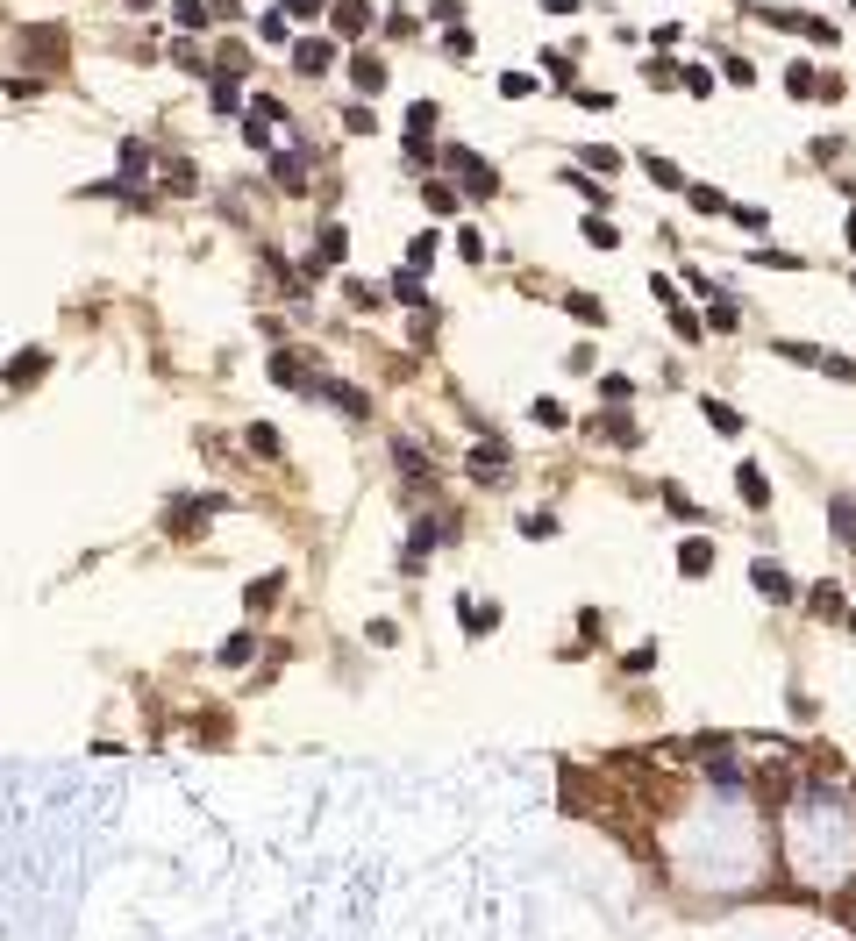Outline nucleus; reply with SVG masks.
<instances>
[{
	"instance_id": "nucleus-3",
	"label": "nucleus",
	"mask_w": 856,
	"mask_h": 941,
	"mask_svg": "<svg viewBox=\"0 0 856 941\" xmlns=\"http://www.w3.org/2000/svg\"><path fill=\"white\" fill-rule=\"evenodd\" d=\"M735 492H743V506H770V478H763V464H735Z\"/></svg>"
},
{
	"instance_id": "nucleus-12",
	"label": "nucleus",
	"mask_w": 856,
	"mask_h": 941,
	"mask_svg": "<svg viewBox=\"0 0 856 941\" xmlns=\"http://www.w3.org/2000/svg\"><path fill=\"white\" fill-rule=\"evenodd\" d=\"M272 172H279V186H285V193H307V157H279Z\"/></svg>"
},
{
	"instance_id": "nucleus-25",
	"label": "nucleus",
	"mask_w": 856,
	"mask_h": 941,
	"mask_svg": "<svg viewBox=\"0 0 856 941\" xmlns=\"http://www.w3.org/2000/svg\"><path fill=\"white\" fill-rule=\"evenodd\" d=\"M528 414H536V421H543V428H564V407H557V399H536V407H528Z\"/></svg>"
},
{
	"instance_id": "nucleus-14",
	"label": "nucleus",
	"mask_w": 856,
	"mask_h": 941,
	"mask_svg": "<svg viewBox=\"0 0 856 941\" xmlns=\"http://www.w3.org/2000/svg\"><path fill=\"white\" fill-rule=\"evenodd\" d=\"M36 372H43V350H22V357L7 364V385H22V378H36Z\"/></svg>"
},
{
	"instance_id": "nucleus-19",
	"label": "nucleus",
	"mask_w": 856,
	"mask_h": 941,
	"mask_svg": "<svg viewBox=\"0 0 856 941\" xmlns=\"http://www.w3.org/2000/svg\"><path fill=\"white\" fill-rule=\"evenodd\" d=\"M643 172H650V179H657V186H678V165H671V157H657V150H650V157H643Z\"/></svg>"
},
{
	"instance_id": "nucleus-9",
	"label": "nucleus",
	"mask_w": 856,
	"mask_h": 941,
	"mask_svg": "<svg viewBox=\"0 0 856 941\" xmlns=\"http://www.w3.org/2000/svg\"><path fill=\"white\" fill-rule=\"evenodd\" d=\"M22 43H29V50L43 58V65H58V58H65V29H29Z\"/></svg>"
},
{
	"instance_id": "nucleus-5",
	"label": "nucleus",
	"mask_w": 856,
	"mask_h": 941,
	"mask_svg": "<svg viewBox=\"0 0 856 941\" xmlns=\"http://www.w3.org/2000/svg\"><path fill=\"white\" fill-rule=\"evenodd\" d=\"M750 585H757L763 599H792V592H799V585H792V578H785V570L770 564V557H763V564H757V570H750Z\"/></svg>"
},
{
	"instance_id": "nucleus-31",
	"label": "nucleus",
	"mask_w": 856,
	"mask_h": 941,
	"mask_svg": "<svg viewBox=\"0 0 856 941\" xmlns=\"http://www.w3.org/2000/svg\"><path fill=\"white\" fill-rule=\"evenodd\" d=\"M543 7H557V14H564V7H578V0H543Z\"/></svg>"
},
{
	"instance_id": "nucleus-24",
	"label": "nucleus",
	"mask_w": 856,
	"mask_h": 941,
	"mask_svg": "<svg viewBox=\"0 0 856 941\" xmlns=\"http://www.w3.org/2000/svg\"><path fill=\"white\" fill-rule=\"evenodd\" d=\"M585 243H599V250H614V229H607L599 214H585Z\"/></svg>"
},
{
	"instance_id": "nucleus-17",
	"label": "nucleus",
	"mask_w": 856,
	"mask_h": 941,
	"mask_svg": "<svg viewBox=\"0 0 856 941\" xmlns=\"http://www.w3.org/2000/svg\"><path fill=\"white\" fill-rule=\"evenodd\" d=\"M778 357H792V364H821L828 350H821V343H778Z\"/></svg>"
},
{
	"instance_id": "nucleus-8",
	"label": "nucleus",
	"mask_w": 856,
	"mask_h": 941,
	"mask_svg": "<svg viewBox=\"0 0 856 941\" xmlns=\"http://www.w3.org/2000/svg\"><path fill=\"white\" fill-rule=\"evenodd\" d=\"M350 79H357V94H379V86H385V65L372 58V50H357V58H350Z\"/></svg>"
},
{
	"instance_id": "nucleus-30",
	"label": "nucleus",
	"mask_w": 856,
	"mask_h": 941,
	"mask_svg": "<svg viewBox=\"0 0 856 941\" xmlns=\"http://www.w3.org/2000/svg\"><path fill=\"white\" fill-rule=\"evenodd\" d=\"M293 14H321V7H336V0H285Z\"/></svg>"
},
{
	"instance_id": "nucleus-26",
	"label": "nucleus",
	"mask_w": 856,
	"mask_h": 941,
	"mask_svg": "<svg viewBox=\"0 0 856 941\" xmlns=\"http://www.w3.org/2000/svg\"><path fill=\"white\" fill-rule=\"evenodd\" d=\"M692 207H699V214H721V207H728V200H721V193H714V186H692Z\"/></svg>"
},
{
	"instance_id": "nucleus-13",
	"label": "nucleus",
	"mask_w": 856,
	"mask_h": 941,
	"mask_svg": "<svg viewBox=\"0 0 856 941\" xmlns=\"http://www.w3.org/2000/svg\"><path fill=\"white\" fill-rule=\"evenodd\" d=\"M707 321H714V328H735L743 314H735V300H728V292H707Z\"/></svg>"
},
{
	"instance_id": "nucleus-15",
	"label": "nucleus",
	"mask_w": 856,
	"mask_h": 941,
	"mask_svg": "<svg viewBox=\"0 0 856 941\" xmlns=\"http://www.w3.org/2000/svg\"><path fill=\"white\" fill-rule=\"evenodd\" d=\"M457 614H464V628H472V635H485V628H492V621H500V614H492V606H478V599H464V606H457Z\"/></svg>"
},
{
	"instance_id": "nucleus-20",
	"label": "nucleus",
	"mask_w": 856,
	"mask_h": 941,
	"mask_svg": "<svg viewBox=\"0 0 856 941\" xmlns=\"http://www.w3.org/2000/svg\"><path fill=\"white\" fill-rule=\"evenodd\" d=\"M835 535L856 542V499H835Z\"/></svg>"
},
{
	"instance_id": "nucleus-16",
	"label": "nucleus",
	"mask_w": 856,
	"mask_h": 941,
	"mask_svg": "<svg viewBox=\"0 0 856 941\" xmlns=\"http://www.w3.org/2000/svg\"><path fill=\"white\" fill-rule=\"evenodd\" d=\"M343 250H350V236H343V229H321V264H343Z\"/></svg>"
},
{
	"instance_id": "nucleus-23",
	"label": "nucleus",
	"mask_w": 856,
	"mask_h": 941,
	"mask_svg": "<svg viewBox=\"0 0 856 941\" xmlns=\"http://www.w3.org/2000/svg\"><path fill=\"white\" fill-rule=\"evenodd\" d=\"M592 428H607V435H614V443H621V450H628V443H635V421H621V414H607V421H592Z\"/></svg>"
},
{
	"instance_id": "nucleus-18",
	"label": "nucleus",
	"mask_w": 856,
	"mask_h": 941,
	"mask_svg": "<svg viewBox=\"0 0 856 941\" xmlns=\"http://www.w3.org/2000/svg\"><path fill=\"white\" fill-rule=\"evenodd\" d=\"M521 535H528V542H550V535H557V514H528Z\"/></svg>"
},
{
	"instance_id": "nucleus-22",
	"label": "nucleus",
	"mask_w": 856,
	"mask_h": 941,
	"mask_svg": "<svg viewBox=\"0 0 856 941\" xmlns=\"http://www.w3.org/2000/svg\"><path fill=\"white\" fill-rule=\"evenodd\" d=\"M571 314H578V321H607V307H599L592 292H571Z\"/></svg>"
},
{
	"instance_id": "nucleus-21",
	"label": "nucleus",
	"mask_w": 856,
	"mask_h": 941,
	"mask_svg": "<svg viewBox=\"0 0 856 941\" xmlns=\"http://www.w3.org/2000/svg\"><path fill=\"white\" fill-rule=\"evenodd\" d=\"M407 129H414V136H428V129H436V100H414V114H407Z\"/></svg>"
},
{
	"instance_id": "nucleus-29",
	"label": "nucleus",
	"mask_w": 856,
	"mask_h": 941,
	"mask_svg": "<svg viewBox=\"0 0 856 941\" xmlns=\"http://www.w3.org/2000/svg\"><path fill=\"white\" fill-rule=\"evenodd\" d=\"M172 14H179V22H186V29H200V22H207V7H200V0H179V7H172Z\"/></svg>"
},
{
	"instance_id": "nucleus-11",
	"label": "nucleus",
	"mask_w": 856,
	"mask_h": 941,
	"mask_svg": "<svg viewBox=\"0 0 856 941\" xmlns=\"http://www.w3.org/2000/svg\"><path fill=\"white\" fill-rule=\"evenodd\" d=\"M365 22H372V7H365V0H336V29H343V36H357Z\"/></svg>"
},
{
	"instance_id": "nucleus-4",
	"label": "nucleus",
	"mask_w": 856,
	"mask_h": 941,
	"mask_svg": "<svg viewBox=\"0 0 856 941\" xmlns=\"http://www.w3.org/2000/svg\"><path fill=\"white\" fill-rule=\"evenodd\" d=\"M293 65L314 79V72H329L336 65V43H321V36H307V43H293Z\"/></svg>"
},
{
	"instance_id": "nucleus-7",
	"label": "nucleus",
	"mask_w": 856,
	"mask_h": 941,
	"mask_svg": "<svg viewBox=\"0 0 856 941\" xmlns=\"http://www.w3.org/2000/svg\"><path fill=\"white\" fill-rule=\"evenodd\" d=\"M806 606H814L821 621H850V599H842L835 585H814V592H806Z\"/></svg>"
},
{
	"instance_id": "nucleus-1",
	"label": "nucleus",
	"mask_w": 856,
	"mask_h": 941,
	"mask_svg": "<svg viewBox=\"0 0 856 941\" xmlns=\"http://www.w3.org/2000/svg\"><path fill=\"white\" fill-rule=\"evenodd\" d=\"M443 165H450V172L464 179V193H492V186H500V172H492V165H485L478 150H443Z\"/></svg>"
},
{
	"instance_id": "nucleus-33",
	"label": "nucleus",
	"mask_w": 856,
	"mask_h": 941,
	"mask_svg": "<svg viewBox=\"0 0 856 941\" xmlns=\"http://www.w3.org/2000/svg\"><path fill=\"white\" fill-rule=\"evenodd\" d=\"M136 7H150V0H136Z\"/></svg>"
},
{
	"instance_id": "nucleus-2",
	"label": "nucleus",
	"mask_w": 856,
	"mask_h": 941,
	"mask_svg": "<svg viewBox=\"0 0 856 941\" xmlns=\"http://www.w3.org/2000/svg\"><path fill=\"white\" fill-rule=\"evenodd\" d=\"M472 478H478V485H507V478H514L507 450H500V443H478V450H472Z\"/></svg>"
},
{
	"instance_id": "nucleus-10",
	"label": "nucleus",
	"mask_w": 856,
	"mask_h": 941,
	"mask_svg": "<svg viewBox=\"0 0 856 941\" xmlns=\"http://www.w3.org/2000/svg\"><path fill=\"white\" fill-rule=\"evenodd\" d=\"M699 414H707V428H714V435H743V414H735L728 399H707Z\"/></svg>"
},
{
	"instance_id": "nucleus-32",
	"label": "nucleus",
	"mask_w": 856,
	"mask_h": 941,
	"mask_svg": "<svg viewBox=\"0 0 856 941\" xmlns=\"http://www.w3.org/2000/svg\"><path fill=\"white\" fill-rule=\"evenodd\" d=\"M850 635H856V614H850Z\"/></svg>"
},
{
	"instance_id": "nucleus-28",
	"label": "nucleus",
	"mask_w": 856,
	"mask_h": 941,
	"mask_svg": "<svg viewBox=\"0 0 856 941\" xmlns=\"http://www.w3.org/2000/svg\"><path fill=\"white\" fill-rule=\"evenodd\" d=\"M392 292H400L407 307H421V279H414V272H400V279H392Z\"/></svg>"
},
{
	"instance_id": "nucleus-27",
	"label": "nucleus",
	"mask_w": 856,
	"mask_h": 941,
	"mask_svg": "<svg viewBox=\"0 0 856 941\" xmlns=\"http://www.w3.org/2000/svg\"><path fill=\"white\" fill-rule=\"evenodd\" d=\"M421 200H428V214H450L457 200H450V186H421Z\"/></svg>"
},
{
	"instance_id": "nucleus-6",
	"label": "nucleus",
	"mask_w": 856,
	"mask_h": 941,
	"mask_svg": "<svg viewBox=\"0 0 856 941\" xmlns=\"http://www.w3.org/2000/svg\"><path fill=\"white\" fill-rule=\"evenodd\" d=\"M678 570H685V578H707V570H714V542H707V535H692V542L678 550Z\"/></svg>"
}]
</instances>
